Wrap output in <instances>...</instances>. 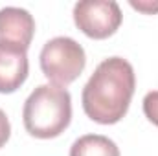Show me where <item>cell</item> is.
<instances>
[{
    "mask_svg": "<svg viewBox=\"0 0 158 156\" xmlns=\"http://www.w3.org/2000/svg\"><path fill=\"white\" fill-rule=\"evenodd\" d=\"M70 156H119V149L107 136L85 134L72 143Z\"/></svg>",
    "mask_w": 158,
    "mask_h": 156,
    "instance_id": "cell-7",
    "label": "cell"
},
{
    "mask_svg": "<svg viewBox=\"0 0 158 156\" xmlns=\"http://www.w3.org/2000/svg\"><path fill=\"white\" fill-rule=\"evenodd\" d=\"M35 33V20L30 11L15 6L0 9V46L15 51H28Z\"/></svg>",
    "mask_w": 158,
    "mask_h": 156,
    "instance_id": "cell-5",
    "label": "cell"
},
{
    "mask_svg": "<svg viewBox=\"0 0 158 156\" xmlns=\"http://www.w3.org/2000/svg\"><path fill=\"white\" fill-rule=\"evenodd\" d=\"M123 20L114 0H81L74 6V22L92 39H107L116 33Z\"/></svg>",
    "mask_w": 158,
    "mask_h": 156,
    "instance_id": "cell-4",
    "label": "cell"
},
{
    "mask_svg": "<svg viewBox=\"0 0 158 156\" xmlns=\"http://www.w3.org/2000/svg\"><path fill=\"white\" fill-rule=\"evenodd\" d=\"M9 136H11V125H9V119H7V116H6V112L0 109V149L7 143Z\"/></svg>",
    "mask_w": 158,
    "mask_h": 156,
    "instance_id": "cell-9",
    "label": "cell"
},
{
    "mask_svg": "<svg viewBox=\"0 0 158 156\" xmlns=\"http://www.w3.org/2000/svg\"><path fill=\"white\" fill-rule=\"evenodd\" d=\"M40 70L53 84L66 86L81 76L86 64L83 46L72 37H53L40 50Z\"/></svg>",
    "mask_w": 158,
    "mask_h": 156,
    "instance_id": "cell-3",
    "label": "cell"
},
{
    "mask_svg": "<svg viewBox=\"0 0 158 156\" xmlns=\"http://www.w3.org/2000/svg\"><path fill=\"white\" fill-rule=\"evenodd\" d=\"M132 64L123 57H109L98 64L83 88V110L96 123L112 125L127 114L134 96Z\"/></svg>",
    "mask_w": 158,
    "mask_h": 156,
    "instance_id": "cell-1",
    "label": "cell"
},
{
    "mask_svg": "<svg viewBox=\"0 0 158 156\" xmlns=\"http://www.w3.org/2000/svg\"><path fill=\"white\" fill-rule=\"evenodd\" d=\"M22 119L31 136L40 140L57 138L72 119L70 92L53 83L39 84L24 103Z\"/></svg>",
    "mask_w": 158,
    "mask_h": 156,
    "instance_id": "cell-2",
    "label": "cell"
},
{
    "mask_svg": "<svg viewBox=\"0 0 158 156\" xmlns=\"http://www.w3.org/2000/svg\"><path fill=\"white\" fill-rule=\"evenodd\" d=\"M143 114L158 127V90H151L143 97Z\"/></svg>",
    "mask_w": 158,
    "mask_h": 156,
    "instance_id": "cell-8",
    "label": "cell"
},
{
    "mask_svg": "<svg viewBox=\"0 0 158 156\" xmlns=\"http://www.w3.org/2000/svg\"><path fill=\"white\" fill-rule=\"evenodd\" d=\"M28 55L0 46V94H11L28 79Z\"/></svg>",
    "mask_w": 158,
    "mask_h": 156,
    "instance_id": "cell-6",
    "label": "cell"
},
{
    "mask_svg": "<svg viewBox=\"0 0 158 156\" xmlns=\"http://www.w3.org/2000/svg\"><path fill=\"white\" fill-rule=\"evenodd\" d=\"M134 9H138V11H142V13H147V15H153V13H156L158 11V2H151V0H131L129 2Z\"/></svg>",
    "mask_w": 158,
    "mask_h": 156,
    "instance_id": "cell-10",
    "label": "cell"
}]
</instances>
